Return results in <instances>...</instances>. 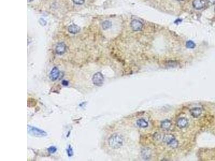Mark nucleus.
Listing matches in <instances>:
<instances>
[{
  "label": "nucleus",
  "mask_w": 215,
  "mask_h": 161,
  "mask_svg": "<svg viewBox=\"0 0 215 161\" xmlns=\"http://www.w3.org/2000/svg\"><path fill=\"white\" fill-rule=\"evenodd\" d=\"M59 70L57 67H54L50 74V78L51 80L55 81L58 79L59 76Z\"/></svg>",
  "instance_id": "8"
},
{
  "label": "nucleus",
  "mask_w": 215,
  "mask_h": 161,
  "mask_svg": "<svg viewBox=\"0 0 215 161\" xmlns=\"http://www.w3.org/2000/svg\"><path fill=\"white\" fill-rule=\"evenodd\" d=\"M66 50V46L64 43H60L57 44L56 47V52L59 55H62L65 53Z\"/></svg>",
  "instance_id": "7"
},
{
  "label": "nucleus",
  "mask_w": 215,
  "mask_h": 161,
  "mask_svg": "<svg viewBox=\"0 0 215 161\" xmlns=\"http://www.w3.org/2000/svg\"><path fill=\"white\" fill-rule=\"evenodd\" d=\"M171 122L168 120H165L161 123V127L164 129H168L171 126Z\"/></svg>",
  "instance_id": "13"
},
{
  "label": "nucleus",
  "mask_w": 215,
  "mask_h": 161,
  "mask_svg": "<svg viewBox=\"0 0 215 161\" xmlns=\"http://www.w3.org/2000/svg\"><path fill=\"white\" fill-rule=\"evenodd\" d=\"M186 47L188 49H194L195 47V43L192 41H188L186 43Z\"/></svg>",
  "instance_id": "15"
},
{
  "label": "nucleus",
  "mask_w": 215,
  "mask_h": 161,
  "mask_svg": "<svg viewBox=\"0 0 215 161\" xmlns=\"http://www.w3.org/2000/svg\"><path fill=\"white\" fill-rule=\"evenodd\" d=\"M124 139L123 137L118 134H112L108 140L109 146L112 149H117L121 148L123 145Z\"/></svg>",
  "instance_id": "1"
},
{
  "label": "nucleus",
  "mask_w": 215,
  "mask_h": 161,
  "mask_svg": "<svg viewBox=\"0 0 215 161\" xmlns=\"http://www.w3.org/2000/svg\"><path fill=\"white\" fill-rule=\"evenodd\" d=\"M150 155V152L147 149H144L143 150V154H142V156L144 158H148V156Z\"/></svg>",
  "instance_id": "16"
},
{
  "label": "nucleus",
  "mask_w": 215,
  "mask_h": 161,
  "mask_svg": "<svg viewBox=\"0 0 215 161\" xmlns=\"http://www.w3.org/2000/svg\"><path fill=\"white\" fill-rule=\"evenodd\" d=\"M205 4L204 0H194L193 2V7L196 10H201L204 8Z\"/></svg>",
  "instance_id": "6"
},
{
  "label": "nucleus",
  "mask_w": 215,
  "mask_h": 161,
  "mask_svg": "<svg viewBox=\"0 0 215 161\" xmlns=\"http://www.w3.org/2000/svg\"><path fill=\"white\" fill-rule=\"evenodd\" d=\"M67 151L68 155L69 156H72V155H73V149H72V148H71L70 146L68 147V149H67Z\"/></svg>",
  "instance_id": "19"
},
{
  "label": "nucleus",
  "mask_w": 215,
  "mask_h": 161,
  "mask_svg": "<svg viewBox=\"0 0 215 161\" xmlns=\"http://www.w3.org/2000/svg\"><path fill=\"white\" fill-rule=\"evenodd\" d=\"M188 120L185 118H180L177 121V126L180 128H184L186 127L188 125Z\"/></svg>",
  "instance_id": "9"
},
{
  "label": "nucleus",
  "mask_w": 215,
  "mask_h": 161,
  "mask_svg": "<svg viewBox=\"0 0 215 161\" xmlns=\"http://www.w3.org/2000/svg\"><path fill=\"white\" fill-rule=\"evenodd\" d=\"M137 124L139 127L142 128H146L148 126V122L144 119H140L137 120Z\"/></svg>",
  "instance_id": "12"
},
{
  "label": "nucleus",
  "mask_w": 215,
  "mask_h": 161,
  "mask_svg": "<svg viewBox=\"0 0 215 161\" xmlns=\"http://www.w3.org/2000/svg\"><path fill=\"white\" fill-rule=\"evenodd\" d=\"M112 25L111 23L109 21H105L103 22L102 24V26L103 30H106L107 29H109L110 27H111Z\"/></svg>",
  "instance_id": "14"
},
{
  "label": "nucleus",
  "mask_w": 215,
  "mask_h": 161,
  "mask_svg": "<svg viewBox=\"0 0 215 161\" xmlns=\"http://www.w3.org/2000/svg\"><path fill=\"white\" fill-rule=\"evenodd\" d=\"M190 112L191 115L194 118H198L201 115L202 113V110L200 107H195V108H193L191 110Z\"/></svg>",
  "instance_id": "11"
},
{
  "label": "nucleus",
  "mask_w": 215,
  "mask_h": 161,
  "mask_svg": "<svg viewBox=\"0 0 215 161\" xmlns=\"http://www.w3.org/2000/svg\"><path fill=\"white\" fill-rule=\"evenodd\" d=\"M207 2L210 5H213L215 4V0H207Z\"/></svg>",
  "instance_id": "20"
},
{
  "label": "nucleus",
  "mask_w": 215,
  "mask_h": 161,
  "mask_svg": "<svg viewBox=\"0 0 215 161\" xmlns=\"http://www.w3.org/2000/svg\"><path fill=\"white\" fill-rule=\"evenodd\" d=\"M62 84L64 85V86H67V85H68V82L67 81H62Z\"/></svg>",
  "instance_id": "21"
},
{
  "label": "nucleus",
  "mask_w": 215,
  "mask_h": 161,
  "mask_svg": "<svg viewBox=\"0 0 215 161\" xmlns=\"http://www.w3.org/2000/svg\"><path fill=\"white\" fill-rule=\"evenodd\" d=\"M177 1H183V0H177Z\"/></svg>",
  "instance_id": "23"
},
{
  "label": "nucleus",
  "mask_w": 215,
  "mask_h": 161,
  "mask_svg": "<svg viewBox=\"0 0 215 161\" xmlns=\"http://www.w3.org/2000/svg\"><path fill=\"white\" fill-rule=\"evenodd\" d=\"M48 151L50 154H53V153H55L56 151H57V148L55 147L52 146L50 147V148H49L48 149Z\"/></svg>",
  "instance_id": "18"
},
{
  "label": "nucleus",
  "mask_w": 215,
  "mask_h": 161,
  "mask_svg": "<svg viewBox=\"0 0 215 161\" xmlns=\"http://www.w3.org/2000/svg\"><path fill=\"white\" fill-rule=\"evenodd\" d=\"M74 3L77 5H82L85 3V0H71Z\"/></svg>",
  "instance_id": "17"
},
{
  "label": "nucleus",
  "mask_w": 215,
  "mask_h": 161,
  "mask_svg": "<svg viewBox=\"0 0 215 161\" xmlns=\"http://www.w3.org/2000/svg\"><path fill=\"white\" fill-rule=\"evenodd\" d=\"M33 0H28V2H32V1H33Z\"/></svg>",
  "instance_id": "22"
},
{
  "label": "nucleus",
  "mask_w": 215,
  "mask_h": 161,
  "mask_svg": "<svg viewBox=\"0 0 215 161\" xmlns=\"http://www.w3.org/2000/svg\"><path fill=\"white\" fill-rule=\"evenodd\" d=\"M92 81L95 86L98 87L101 86L104 82V76L101 73L97 72L94 75Z\"/></svg>",
  "instance_id": "4"
},
{
  "label": "nucleus",
  "mask_w": 215,
  "mask_h": 161,
  "mask_svg": "<svg viewBox=\"0 0 215 161\" xmlns=\"http://www.w3.org/2000/svg\"><path fill=\"white\" fill-rule=\"evenodd\" d=\"M80 27L75 24H71L69 25L68 27V31L69 33L71 34H76L80 31Z\"/></svg>",
  "instance_id": "10"
},
{
  "label": "nucleus",
  "mask_w": 215,
  "mask_h": 161,
  "mask_svg": "<svg viewBox=\"0 0 215 161\" xmlns=\"http://www.w3.org/2000/svg\"><path fill=\"white\" fill-rule=\"evenodd\" d=\"M28 133L33 136L35 137H44L47 136V133L44 131L34 127L31 126H28Z\"/></svg>",
  "instance_id": "2"
},
{
  "label": "nucleus",
  "mask_w": 215,
  "mask_h": 161,
  "mask_svg": "<svg viewBox=\"0 0 215 161\" xmlns=\"http://www.w3.org/2000/svg\"><path fill=\"white\" fill-rule=\"evenodd\" d=\"M163 141L172 148H176L178 145V142L175 137L172 135H166L164 137Z\"/></svg>",
  "instance_id": "3"
},
{
  "label": "nucleus",
  "mask_w": 215,
  "mask_h": 161,
  "mask_svg": "<svg viewBox=\"0 0 215 161\" xmlns=\"http://www.w3.org/2000/svg\"><path fill=\"white\" fill-rule=\"evenodd\" d=\"M131 27L133 31H140L143 27L142 23L137 20H134L131 22Z\"/></svg>",
  "instance_id": "5"
}]
</instances>
